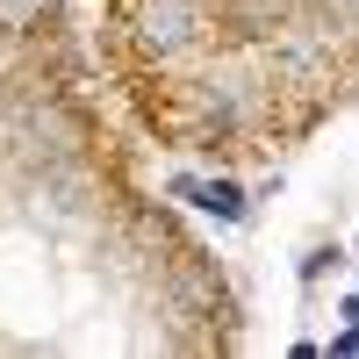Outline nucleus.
Instances as JSON below:
<instances>
[{
	"instance_id": "nucleus-1",
	"label": "nucleus",
	"mask_w": 359,
	"mask_h": 359,
	"mask_svg": "<svg viewBox=\"0 0 359 359\" xmlns=\"http://www.w3.org/2000/svg\"><path fill=\"white\" fill-rule=\"evenodd\" d=\"M194 29H201V8H194V0H137V36L151 43V50L194 43Z\"/></svg>"
},
{
	"instance_id": "nucleus-2",
	"label": "nucleus",
	"mask_w": 359,
	"mask_h": 359,
	"mask_svg": "<svg viewBox=\"0 0 359 359\" xmlns=\"http://www.w3.org/2000/svg\"><path fill=\"white\" fill-rule=\"evenodd\" d=\"M180 194H194L201 208H216V216H245V194H237L230 180H216V187H194V180H180Z\"/></svg>"
},
{
	"instance_id": "nucleus-3",
	"label": "nucleus",
	"mask_w": 359,
	"mask_h": 359,
	"mask_svg": "<svg viewBox=\"0 0 359 359\" xmlns=\"http://www.w3.org/2000/svg\"><path fill=\"white\" fill-rule=\"evenodd\" d=\"M36 15H43V0H0V22L8 29H29Z\"/></svg>"
}]
</instances>
